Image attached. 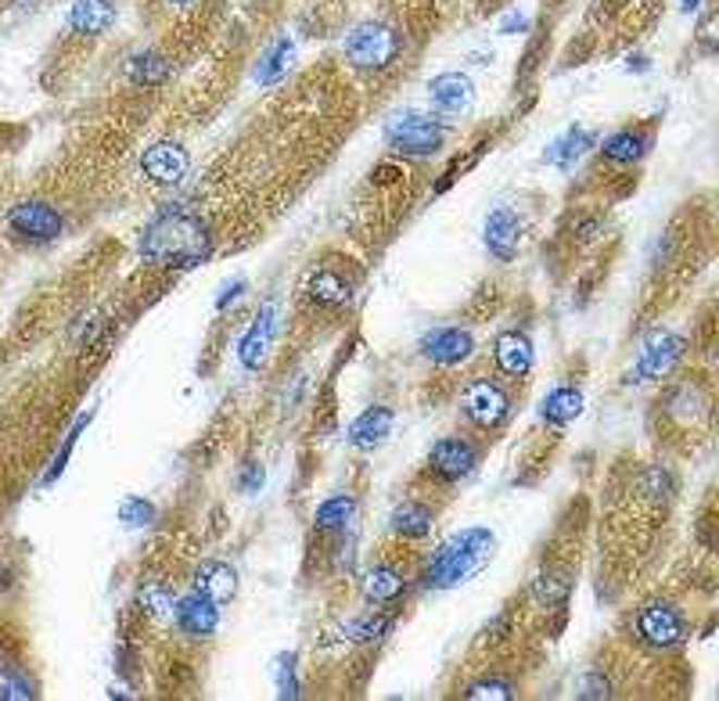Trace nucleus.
Masks as SVG:
<instances>
[{"mask_svg": "<svg viewBox=\"0 0 719 701\" xmlns=\"http://www.w3.org/2000/svg\"><path fill=\"white\" fill-rule=\"evenodd\" d=\"M429 101L435 112L443 115H461L475 104V87L464 73H439L429 84Z\"/></svg>", "mask_w": 719, "mask_h": 701, "instance_id": "2eb2a0df", "label": "nucleus"}, {"mask_svg": "<svg viewBox=\"0 0 719 701\" xmlns=\"http://www.w3.org/2000/svg\"><path fill=\"white\" fill-rule=\"evenodd\" d=\"M137 601L148 615H173V604H176L173 590L162 587V583H145L137 593Z\"/></svg>", "mask_w": 719, "mask_h": 701, "instance_id": "7c9ffc66", "label": "nucleus"}, {"mask_svg": "<svg viewBox=\"0 0 719 701\" xmlns=\"http://www.w3.org/2000/svg\"><path fill=\"white\" fill-rule=\"evenodd\" d=\"M479 464V450L475 442L464 436H446L429 450V472L439 478L443 486L464 483V478L475 472Z\"/></svg>", "mask_w": 719, "mask_h": 701, "instance_id": "6e6552de", "label": "nucleus"}, {"mask_svg": "<svg viewBox=\"0 0 719 701\" xmlns=\"http://www.w3.org/2000/svg\"><path fill=\"white\" fill-rule=\"evenodd\" d=\"M263 478H266V475H263V464L249 461V464H245L241 472H238V489H241V493H256V489H263Z\"/></svg>", "mask_w": 719, "mask_h": 701, "instance_id": "e433bc0d", "label": "nucleus"}, {"mask_svg": "<svg viewBox=\"0 0 719 701\" xmlns=\"http://www.w3.org/2000/svg\"><path fill=\"white\" fill-rule=\"evenodd\" d=\"M464 698L471 701H511L515 698V684L504 680V676H482V680H471L464 687Z\"/></svg>", "mask_w": 719, "mask_h": 701, "instance_id": "c756f323", "label": "nucleus"}, {"mask_svg": "<svg viewBox=\"0 0 719 701\" xmlns=\"http://www.w3.org/2000/svg\"><path fill=\"white\" fill-rule=\"evenodd\" d=\"M393 428H396V411L385 403H374L349 425V447L360 453H374L388 442Z\"/></svg>", "mask_w": 719, "mask_h": 701, "instance_id": "ddd939ff", "label": "nucleus"}, {"mask_svg": "<svg viewBox=\"0 0 719 701\" xmlns=\"http://www.w3.org/2000/svg\"><path fill=\"white\" fill-rule=\"evenodd\" d=\"M525 26H529V18L522 15V11H511V15H504L500 33H525Z\"/></svg>", "mask_w": 719, "mask_h": 701, "instance_id": "4c0bfd02", "label": "nucleus"}, {"mask_svg": "<svg viewBox=\"0 0 719 701\" xmlns=\"http://www.w3.org/2000/svg\"><path fill=\"white\" fill-rule=\"evenodd\" d=\"M87 425H90V414H84V417H79V421H76V428H73V431H69V436H65V442H62V450H58V458H54V464H51V472H47V475H44V483H47V486H51V483H54V478H58V475H62V472H65V464H69V453H73V447H76V439H79V431H84Z\"/></svg>", "mask_w": 719, "mask_h": 701, "instance_id": "72a5a7b5", "label": "nucleus"}, {"mask_svg": "<svg viewBox=\"0 0 719 701\" xmlns=\"http://www.w3.org/2000/svg\"><path fill=\"white\" fill-rule=\"evenodd\" d=\"M482 241H486V249L497 255L500 263H511L518 255V245H522V216H518L511 205H497L486 216Z\"/></svg>", "mask_w": 719, "mask_h": 701, "instance_id": "f8f14e48", "label": "nucleus"}, {"mask_svg": "<svg viewBox=\"0 0 719 701\" xmlns=\"http://www.w3.org/2000/svg\"><path fill=\"white\" fill-rule=\"evenodd\" d=\"M644 489L652 497L669 500V497H673V478H669V472H662V467H652V472L644 475Z\"/></svg>", "mask_w": 719, "mask_h": 701, "instance_id": "c9c22d12", "label": "nucleus"}, {"mask_svg": "<svg viewBox=\"0 0 719 701\" xmlns=\"http://www.w3.org/2000/svg\"><path fill=\"white\" fill-rule=\"evenodd\" d=\"M360 590L374 608H393L407 593V579H404V572L393 565H371L363 572Z\"/></svg>", "mask_w": 719, "mask_h": 701, "instance_id": "412c9836", "label": "nucleus"}, {"mask_svg": "<svg viewBox=\"0 0 719 701\" xmlns=\"http://www.w3.org/2000/svg\"><path fill=\"white\" fill-rule=\"evenodd\" d=\"M292 54H296V43H292V37H277L263 51V58L256 62V73H252L256 84H263V87L277 84V79L292 68Z\"/></svg>", "mask_w": 719, "mask_h": 701, "instance_id": "a878e982", "label": "nucleus"}, {"mask_svg": "<svg viewBox=\"0 0 719 701\" xmlns=\"http://www.w3.org/2000/svg\"><path fill=\"white\" fill-rule=\"evenodd\" d=\"M683 349H687V346H683L680 335H673V331H655V335L641 346V356H636L633 374H636V378H666V374L680 364Z\"/></svg>", "mask_w": 719, "mask_h": 701, "instance_id": "9b49d317", "label": "nucleus"}, {"mask_svg": "<svg viewBox=\"0 0 719 701\" xmlns=\"http://www.w3.org/2000/svg\"><path fill=\"white\" fill-rule=\"evenodd\" d=\"M461 411H464V417H468L475 428L493 431V428H500L504 421H508V414H511V396H508V389H504L500 381L475 378V381H471L468 389L461 392Z\"/></svg>", "mask_w": 719, "mask_h": 701, "instance_id": "423d86ee", "label": "nucleus"}, {"mask_svg": "<svg viewBox=\"0 0 719 701\" xmlns=\"http://www.w3.org/2000/svg\"><path fill=\"white\" fill-rule=\"evenodd\" d=\"M277 694H281V698H296V694H299L296 654H281V659H277Z\"/></svg>", "mask_w": 719, "mask_h": 701, "instance_id": "f704fd0d", "label": "nucleus"}, {"mask_svg": "<svg viewBox=\"0 0 719 701\" xmlns=\"http://www.w3.org/2000/svg\"><path fill=\"white\" fill-rule=\"evenodd\" d=\"M173 618H176V626H181V634L206 640L216 634V626H220V604H212L209 598L191 590L187 598H176Z\"/></svg>", "mask_w": 719, "mask_h": 701, "instance_id": "4468645a", "label": "nucleus"}, {"mask_svg": "<svg viewBox=\"0 0 719 701\" xmlns=\"http://www.w3.org/2000/svg\"><path fill=\"white\" fill-rule=\"evenodd\" d=\"M647 148H652V137L644 130H636V126H622V130L605 137L600 155H605L611 166H633V162H641L647 155Z\"/></svg>", "mask_w": 719, "mask_h": 701, "instance_id": "5701e85b", "label": "nucleus"}, {"mask_svg": "<svg viewBox=\"0 0 719 701\" xmlns=\"http://www.w3.org/2000/svg\"><path fill=\"white\" fill-rule=\"evenodd\" d=\"M306 296H310V302H317V306L338 310L352 299V285L346 274L335 271V266H321V271H313L310 277H306Z\"/></svg>", "mask_w": 719, "mask_h": 701, "instance_id": "aec40b11", "label": "nucleus"}, {"mask_svg": "<svg viewBox=\"0 0 719 701\" xmlns=\"http://www.w3.org/2000/svg\"><path fill=\"white\" fill-rule=\"evenodd\" d=\"M120 522L126 529H145V525L156 522V504L145 497H126L120 504Z\"/></svg>", "mask_w": 719, "mask_h": 701, "instance_id": "2f4dec72", "label": "nucleus"}, {"mask_svg": "<svg viewBox=\"0 0 719 701\" xmlns=\"http://www.w3.org/2000/svg\"><path fill=\"white\" fill-rule=\"evenodd\" d=\"M475 353V338L464 327H435L421 338V356L435 367H461Z\"/></svg>", "mask_w": 719, "mask_h": 701, "instance_id": "9d476101", "label": "nucleus"}, {"mask_svg": "<svg viewBox=\"0 0 719 701\" xmlns=\"http://www.w3.org/2000/svg\"><path fill=\"white\" fill-rule=\"evenodd\" d=\"M140 173H145L151 184L173 187L191 173V155H187V148L181 140H156V145H148L145 155H140Z\"/></svg>", "mask_w": 719, "mask_h": 701, "instance_id": "1a4fd4ad", "label": "nucleus"}, {"mask_svg": "<svg viewBox=\"0 0 719 701\" xmlns=\"http://www.w3.org/2000/svg\"><path fill=\"white\" fill-rule=\"evenodd\" d=\"M385 629H388V615L368 612V615H357V618H349V623H342V637L363 644V640H379Z\"/></svg>", "mask_w": 719, "mask_h": 701, "instance_id": "c85d7f7f", "label": "nucleus"}, {"mask_svg": "<svg viewBox=\"0 0 719 701\" xmlns=\"http://www.w3.org/2000/svg\"><path fill=\"white\" fill-rule=\"evenodd\" d=\"M580 414H583V392L572 389V385H558V389H550L544 396V403H540V417H544V425L550 428H569Z\"/></svg>", "mask_w": 719, "mask_h": 701, "instance_id": "393cba45", "label": "nucleus"}, {"mask_svg": "<svg viewBox=\"0 0 719 701\" xmlns=\"http://www.w3.org/2000/svg\"><path fill=\"white\" fill-rule=\"evenodd\" d=\"M529 593H533V601L540 608H558V604H565L572 598V576L565 568H544L533 579Z\"/></svg>", "mask_w": 719, "mask_h": 701, "instance_id": "bb28decb", "label": "nucleus"}, {"mask_svg": "<svg viewBox=\"0 0 719 701\" xmlns=\"http://www.w3.org/2000/svg\"><path fill=\"white\" fill-rule=\"evenodd\" d=\"M594 145H597L594 130H586V126H569V130H565L561 137L550 140L547 151H544V159L550 162V166H558V170H572L575 162H580Z\"/></svg>", "mask_w": 719, "mask_h": 701, "instance_id": "4be33fe9", "label": "nucleus"}, {"mask_svg": "<svg viewBox=\"0 0 719 701\" xmlns=\"http://www.w3.org/2000/svg\"><path fill=\"white\" fill-rule=\"evenodd\" d=\"M497 554V536L486 525H468V529L454 533L439 551L429 558L421 572L424 590H454L461 583L475 579L482 568Z\"/></svg>", "mask_w": 719, "mask_h": 701, "instance_id": "f03ea898", "label": "nucleus"}, {"mask_svg": "<svg viewBox=\"0 0 719 701\" xmlns=\"http://www.w3.org/2000/svg\"><path fill=\"white\" fill-rule=\"evenodd\" d=\"M432 525H435V511L429 504H421V500H407V504H399L388 514V529L399 540H424L432 533Z\"/></svg>", "mask_w": 719, "mask_h": 701, "instance_id": "b1692460", "label": "nucleus"}, {"mask_svg": "<svg viewBox=\"0 0 719 701\" xmlns=\"http://www.w3.org/2000/svg\"><path fill=\"white\" fill-rule=\"evenodd\" d=\"M162 76H166V62H162L159 54H137L134 62H129V79H134V84L151 87V84H159Z\"/></svg>", "mask_w": 719, "mask_h": 701, "instance_id": "473e14b6", "label": "nucleus"}, {"mask_svg": "<svg viewBox=\"0 0 719 701\" xmlns=\"http://www.w3.org/2000/svg\"><path fill=\"white\" fill-rule=\"evenodd\" d=\"M346 58L349 65L363 68V73H382L396 62L399 54V37L393 26H385V22H360V26H352L346 33Z\"/></svg>", "mask_w": 719, "mask_h": 701, "instance_id": "20e7f679", "label": "nucleus"}, {"mask_svg": "<svg viewBox=\"0 0 719 701\" xmlns=\"http://www.w3.org/2000/svg\"><path fill=\"white\" fill-rule=\"evenodd\" d=\"M493 360H497V371L504 374V378H525L529 371H533V338H529L525 331H518V327H511V331H504L497 338V346H493Z\"/></svg>", "mask_w": 719, "mask_h": 701, "instance_id": "dca6fc26", "label": "nucleus"}, {"mask_svg": "<svg viewBox=\"0 0 719 701\" xmlns=\"http://www.w3.org/2000/svg\"><path fill=\"white\" fill-rule=\"evenodd\" d=\"M170 4H191V0H170Z\"/></svg>", "mask_w": 719, "mask_h": 701, "instance_id": "ea45409f", "label": "nucleus"}, {"mask_svg": "<svg viewBox=\"0 0 719 701\" xmlns=\"http://www.w3.org/2000/svg\"><path fill=\"white\" fill-rule=\"evenodd\" d=\"M274 306H263L256 313V321L249 324V331L241 335L238 342V360L245 371H259V364L266 360V349L274 342Z\"/></svg>", "mask_w": 719, "mask_h": 701, "instance_id": "6ab92c4d", "label": "nucleus"}, {"mask_svg": "<svg viewBox=\"0 0 719 701\" xmlns=\"http://www.w3.org/2000/svg\"><path fill=\"white\" fill-rule=\"evenodd\" d=\"M191 590L209 598L212 604H227L238 593V572L227 561H202L191 576Z\"/></svg>", "mask_w": 719, "mask_h": 701, "instance_id": "f3484780", "label": "nucleus"}, {"mask_svg": "<svg viewBox=\"0 0 719 701\" xmlns=\"http://www.w3.org/2000/svg\"><path fill=\"white\" fill-rule=\"evenodd\" d=\"M352 514H357V500L352 497H346V493H338V497H327L321 508H317V529H346V525L352 522Z\"/></svg>", "mask_w": 719, "mask_h": 701, "instance_id": "cd10ccee", "label": "nucleus"}, {"mask_svg": "<svg viewBox=\"0 0 719 701\" xmlns=\"http://www.w3.org/2000/svg\"><path fill=\"white\" fill-rule=\"evenodd\" d=\"M385 145L399 151V155H435L443 148V123L432 120L424 112H396L393 120L385 123Z\"/></svg>", "mask_w": 719, "mask_h": 701, "instance_id": "39448f33", "label": "nucleus"}, {"mask_svg": "<svg viewBox=\"0 0 719 701\" xmlns=\"http://www.w3.org/2000/svg\"><path fill=\"white\" fill-rule=\"evenodd\" d=\"M115 18H120L115 0H73L65 22H69V29L79 33V37H101V33L112 29Z\"/></svg>", "mask_w": 719, "mask_h": 701, "instance_id": "a211bd4d", "label": "nucleus"}, {"mask_svg": "<svg viewBox=\"0 0 719 701\" xmlns=\"http://www.w3.org/2000/svg\"><path fill=\"white\" fill-rule=\"evenodd\" d=\"M633 637L652 651H673L691 637V629H687V618H683V612L677 604L647 601V604L636 608Z\"/></svg>", "mask_w": 719, "mask_h": 701, "instance_id": "7ed1b4c3", "label": "nucleus"}, {"mask_svg": "<svg viewBox=\"0 0 719 701\" xmlns=\"http://www.w3.org/2000/svg\"><path fill=\"white\" fill-rule=\"evenodd\" d=\"M137 249L156 266L191 271L212 255V230L202 224V216L187 213V209H162L140 230Z\"/></svg>", "mask_w": 719, "mask_h": 701, "instance_id": "f257e3e1", "label": "nucleus"}, {"mask_svg": "<svg viewBox=\"0 0 719 701\" xmlns=\"http://www.w3.org/2000/svg\"><path fill=\"white\" fill-rule=\"evenodd\" d=\"M62 227H65L62 213L51 202H40V198H26V202H15L8 209V230L29 245L54 241Z\"/></svg>", "mask_w": 719, "mask_h": 701, "instance_id": "0eeeda50", "label": "nucleus"}, {"mask_svg": "<svg viewBox=\"0 0 719 701\" xmlns=\"http://www.w3.org/2000/svg\"><path fill=\"white\" fill-rule=\"evenodd\" d=\"M680 8H683V11H687V15H694V11H698V8H702V0H683V4H680Z\"/></svg>", "mask_w": 719, "mask_h": 701, "instance_id": "58836bf2", "label": "nucleus"}]
</instances>
